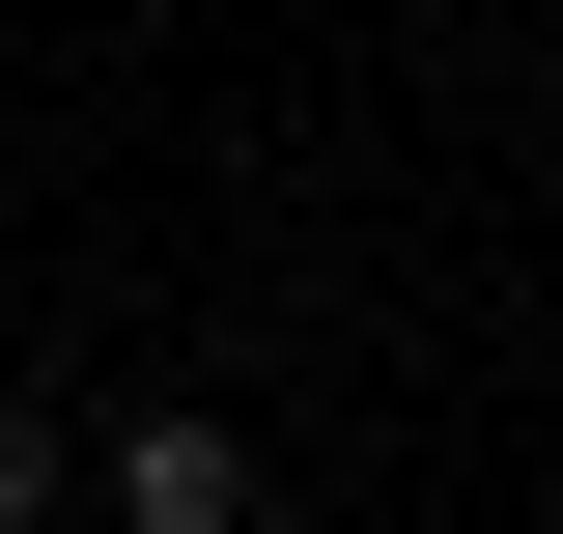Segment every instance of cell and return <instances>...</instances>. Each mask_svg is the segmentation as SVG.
I'll return each instance as SVG.
<instances>
[{
  "label": "cell",
  "instance_id": "cell-1",
  "mask_svg": "<svg viewBox=\"0 0 563 534\" xmlns=\"http://www.w3.org/2000/svg\"><path fill=\"white\" fill-rule=\"evenodd\" d=\"M85 478H113V534H254V450H225L198 394H141V422H113Z\"/></svg>",
  "mask_w": 563,
  "mask_h": 534
},
{
  "label": "cell",
  "instance_id": "cell-2",
  "mask_svg": "<svg viewBox=\"0 0 563 534\" xmlns=\"http://www.w3.org/2000/svg\"><path fill=\"white\" fill-rule=\"evenodd\" d=\"M57 507H85V422H57V394H0V534H57Z\"/></svg>",
  "mask_w": 563,
  "mask_h": 534
}]
</instances>
